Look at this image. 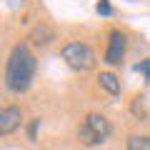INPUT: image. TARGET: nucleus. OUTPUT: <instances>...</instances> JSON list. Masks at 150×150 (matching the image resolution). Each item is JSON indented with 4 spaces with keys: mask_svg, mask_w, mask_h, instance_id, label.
<instances>
[{
    "mask_svg": "<svg viewBox=\"0 0 150 150\" xmlns=\"http://www.w3.org/2000/svg\"><path fill=\"white\" fill-rule=\"evenodd\" d=\"M35 68H38V60L30 53V48L25 43L15 45L10 58H8V65H5V85H8V90L25 93L30 88L33 78H35Z\"/></svg>",
    "mask_w": 150,
    "mask_h": 150,
    "instance_id": "nucleus-1",
    "label": "nucleus"
},
{
    "mask_svg": "<svg viewBox=\"0 0 150 150\" xmlns=\"http://www.w3.org/2000/svg\"><path fill=\"white\" fill-rule=\"evenodd\" d=\"M110 123H108L103 115H98V112H90L85 120H83V125L78 128V140H80L85 148H95V145H103L108 140V135H110Z\"/></svg>",
    "mask_w": 150,
    "mask_h": 150,
    "instance_id": "nucleus-2",
    "label": "nucleus"
},
{
    "mask_svg": "<svg viewBox=\"0 0 150 150\" xmlns=\"http://www.w3.org/2000/svg\"><path fill=\"white\" fill-rule=\"evenodd\" d=\"M60 55H63V60L73 70H80V73L93 70V68H95V63H98L95 50H93L90 45H85V43H68Z\"/></svg>",
    "mask_w": 150,
    "mask_h": 150,
    "instance_id": "nucleus-3",
    "label": "nucleus"
},
{
    "mask_svg": "<svg viewBox=\"0 0 150 150\" xmlns=\"http://www.w3.org/2000/svg\"><path fill=\"white\" fill-rule=\"evenodd\" d=\"M125 48H128V40L120 30H112L110 33V40H108V50H105V63L108 65H120L123 63V55Z\"/></svg>",
    "mask_w": 150,
    "mask_h": 150,
    "instance_id": "nucleus-4",
    "label": "nucleus"
},
{
    "mask_svg": "<svg viewBox=\"0 0 150 150\" xmlns=\"http://www.w3.org/2000/svg\"><path fill=\"white\" fill-rule=\"evenodd\" d=\"M23 112L18 105H0V135H10L20 128Z\"/></svg>",
    "mask_w": 150,
    "mask_h": 150,
    "instance_id": "nucleus-5",
    "label": "nucleus"
},
{
    "mask_svg": "<svg viewBox=\"0 0 150 150\" xmlns=\"http://www.w3.org/2000/svg\"><path fill=\"white\" fill-rule=\"evenodd\" d=\"M28 40H30L33 45H50L55 40V30L50 25H45V23H40L38 28H33V30H30Z\"/></svg>",
    "mask_w": 150,
    "mask_h": 150,
    "instance_id": "nucleus-6",
    "label": "nucleus"
},
{
    "mask_svg": "<svg viewBox=\"0 0 150 150\" xmlns=\"http://www.w3.org/2000/svg\"><path fill=\"white\" fill-rule=\"evenodd\" d=\"M98 80H100V88H103V90H108L110 95H120V80H118L112 73H100Z\"/></svg>",
    "mask_w": 150,
    "mask_h": 150,
    "instance_id": "nucleus-7",
    "label": "nucleus"
},
{
    "mask_svg": "<svg viewBox=\"0 0 150 150\" xmlns=\"http://www.w3.org/2000/svg\"><path fill=\"white\" fill-rule=\"evenodd\" d=\"M125 145L128 150H150V135H130Z\"/></svg>",
    "mask_w": 150,
    "mask_h": 150,
    "instance_id": "nucleus-8",
    "label": "nucleus"
},
{
    "mask_svg": "<svg viewBox=\"0 0 150 150\" xmlns=\"http://www.w3.org/2000/svg\"><path fill=\"white\" fill-rule=\"evenodd\" d=\"M38 128H40V118H33L28 125V140H33V143L38 140Z\"/></svg>",
    "mask_w": 150,
    "mask_h": 150,
    "instance_id": "nucleus-9",
    "label": "nucleus"
},
{
    "mask_svg": "<svg viewBox=\"0 0 150 150\" xmlns=\"http://www.w3.org/2000/svg\"><path fill=\"white\" fill-rule=\"evenodd\" d=\"M95 10L100 13V15H112V5H110V0H98Z\"/></svg>",
    "mask_w": 150,
    "mask_h": 150,
    "instance_id": "nucleus-10",
    "label": "nucleus"
},
{
    "mask_svg": "<svg viewBox=\"0 0 150 150\" xmlns=\"http://www.w3.org/2000/svg\"><path fill=\"white\" fill-rule=\"evenodd\" d=\"M135 70H138V73H143L145 80H150V58L143 60V63H138V65H135Z\"/></svg>",
    "mask_w": 150,
    "mask_h": 150,
    "instance_id": "nucleus-11",
    "label": "nucleus"
}]
</instances>
